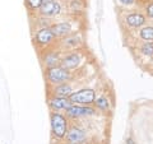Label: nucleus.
Returning a JSON list of instances; mask_svg holds the SVG:
<instances>
[{
  "instance_id": "nucleus-17",
  "label": "nucleus",
  "mask_w": 153,
  "mask_h": 144,
  "mask_svg": "<svg viewBox=\"0 0 153 144\" xmlns=\"http://www.w3.org/2000/svg\"><path fill=\"white\" fill-rule=\"evenodd\" d=\"M138 37L140 41H148L153 42V24H147L143 26L142 28L138 30Z\"/></svg>"
},
{
  "instance_id": "nucleus-21",
  "label": "nucleus",
  "mask_w": 153,
  "mask_h": 144,
  "mask_svg": "<svg viewBox=\"0 0 153 144\" xmlns=\"http://www.w3.org/2000/svg\"><path fill=\"white\" fill-rule=\"evenodd\" d=\"M144 14L148 19H152L153 21V0L148 1L144 5Z\"/></svg>"
},
{
  "instance_id": "nucleus-20",
  "label": "nucleus",
  "mask_w": 153,
  "mask_h": 144,
  "mask_svg": "<svg viewBox=\"0 0 153 144\" xmlns=\"http://www.w3.org/2000/svg\"><path fill=\"white\" fill-rule=\"evenodd\" d=\"M35 16V24H36V30H40V28H45V27H51L52 22L50 18H45V17H41L38 14H33ZM35 30V31H36Z\"/></svg>"
},
{
  "instance_id": "nucleus-10",
  "label": "nucleus",
  "mask_w": 153,
  "mask_h": 144,
  "mask_svg": "<svg viewBox=\"0 0 153 144\" xmlns=\"http://www.w3.org/2000/svg\"><path fill=\"white\" fill-rule=\"evenodd\" d=\"M64 52L60 51L56 46H52L50 49L40 51V61L44 69L54 68V66L60 65V60Z\"/></svg>"
},
{
  "instance_id": "nucleus-18",
  "label": "nucleus",
  "mask_w": 153,
  "mask_h": 144,
  "mask_svg": "<svg viewBox=\"0 0 153 144\" xmlns=\"http://www.w3.org/2000/svg\"><path fill=\"white\" fill-rule=\"evenodd\" d=\"M138 52L146 59H153V42L142 41L138 46Z\"/></svg>"
},
{
  "instance_id": "nucleus-16",
  "label": "nucleus",
  "mask_w": 153,
  "mask_h": 144,
  "mask_svg": "<svg viewBox=\"0 0 153 144\" xmlns=\"http://www.w3.org/2000/svg\"><path fill=\"white\" fill-rule=\"evenodd\" d=\"M93 107L97 110V112L108 114L110 111H111V107H112L111 98H110L107 94L98 96V97H96L94 102H93Z\"/></svg>"
},
{
  "instance_id": "nucleus-9",
  "label": "nucleus",
  "mask_w": 153,
  "mask_h": 144,
  "mask_svg": "<svg viewBox=\"0 0 153 144\" xmlns=\"http://www.w3.org/2000/svg\"><path fill=\"white\" fill-rule=\"evenodd\" d=\"M65 115L69 120H80V119H87L93 117L98 112L93 106H85V105H71L70 107L65 110Z\"/></svg>"
},
{
  "instance_id": "nucleus-5",
  "label": "nucleus",
  "mask_w": 153,
  "mask_h": 144,
  "mask_svg": "<svg viewBox=\"0 0 153 144\" xmlns=\"http://www.w3.org/2000/svg\"><path fill=\"white\" fill-rule=\"evenodd\" d=\"M57 38L55 33L52 32L51 27H45L40 28L33 32V44L38 49V51L50 49L52 46H56Z\"/></svg>"
},
{
  "instance_id": "nucleus-24",
  "label": "nucleus",
  "mask_w": 153,
  "mask_h": 144,
  "mask_svg": "<svg viewBox=\"0 0 153 144\" xmlns=\"http://www.w3.org/2000/svg\"><path fill=\"white\" fill-rule=\"evenodd\" d=\"M44 1H52V0H44Z\"/></svg>"
},
{
  "instance_id": "nucleus-13",
  "label": "nucleus",
  "mask_w": 153,
  "mask_h": 144,
  "mask_svg": "<svg viewBox=\"0 0 153 144\" xmlns=\"http://www.w3.org/2000/svg\"><path fill=\"white\" fill-rule=\"evenodd\" d=\"M47 106L50 111H65L71 106V102L68 97H57V96H47Z\"/></svg>"
},
{
  "instance_id": "nucleus-25",
  "label": "nucleus",
  "mask_w": 153,
  "mask_h": 144,
  "mask_svg": "<svg viewBox=\"0 0 153 144\" xmlns=\"http://www.w3.org/2000/svg\"><path fill=\"white\" fill-rule=\"evenodd\" d=\"M5 144H7V143H5Z\"/></svg>"
},
{
  "instance_id": "nucleus-14",
  "label": "nucleus",
  "mask_w": 153,
  "mask_h": 144,
  "mask_svg": "<svg viewBox=\"0 0 153 144\" xmlns=\"http://www.w3.org/2000/svg\"><path fill=\"white\" fill-rule=\"evenodd\" d=\"M66 13L70 17H82L85 10V0H65Z\"/></svg>"
},
{
  "instance_id": "nucleus-23",
  "label": "nucleus",
  "mask_w": 153,
  "mask_h": 144,
  "mask_svg": "<svg viewBox=\"0 0 153 144\" xmlns=\"http://www.w3.org/2000/svg\"><path fill=\"white\" fill-rule=\"evenodd\" d=\"M126 144H135V142H134L131 138H128L126 139Z\"/></svg>"
},
{
  "instance_id": "nucleus-4",
  "label": "nucleus",
  "mask_w": 153,
  "mask_h": 144,
  "mask_svg": "<svg viewBox=\"0 0 153 144\" xmlns=\"http://www.w3.org/2000/svg\"><path fill=\"white\" fill-rule=\"evenodd\" d=\"M78 24H82L80 19L78 17H70L68 19H63L60 22H55L51 24V30L55 33L56 38H63L65 36L70 35L75 31H82V27H78Z\"/></svg>"
},
{
  "instance_id": "nucleus-12",
  "label": "nucleus",
  "mask_w": 153,
  "mask_h": 144,
  "mask_svg": "<svg viewBox=\"0 0 153 144\" xmlns=\"http://www.w3.org/2000/svg\"><path fill=\"white\" fill-rule=\"evenodd\" d=\"M123 23L129 30H139V28H142L148 23V18L146 17L144 13L139 10H133V12H128L124 16Z\"/></svg>"
},
{
  "instance_id": "nucleus-1",
  "label": "nucleus",
  "mask_w": 153,
  "mask_h": 144,
  "mask_svg": "<svg viewBox=\"0 0 153 144\" xmlns=\"http://www.w3.org/2000/svg\"><path fill=\"white\" fill-rule=\"evenodd\" d=\"M70 125V120L66 115L60 111L50 112V133L52 139L56 140H64Z\"/></svg>"
},
{
  "instance_id": "nucleus-3",
  "label": "nucleus",
  "mask_w": 153,
  "mask_h": 144,
  "mask_svg": "<svg viewBox=\"0 0 153 144\" xmlns=\"http://www.w3.org/2000/svg\"><path fill=\"white\" fill-rule=\"evenodd\" d=\"M84 63H85V52L80 49V50L64 52L60 60V66L74 73V71L82 68Z\"/></svg>"
},
{
  "instance_id": "nucleus-15",
  "label": "nucleus",
  "mask_w": 153,
  "mask_h": 144,
  "mask_svg": "<svg viewBox=\"0 0 153 144\" xmlns=\"http://www.w3.org/2000/svg\"><path fill=\"white\" fill-rule=\"evenodd\" d=\"M74 91V87L70 82H65V83L54 85V87L49 88V94L57 96V97H69L70 93Z\"/></svg>"
},
{
  "instance_id": "nucleus-8",
  "label": "nucleus",
  "mask_w": 153,
  "mask_h": 144,
  "mask_svg": "<svg viewBox=\"0 0 153 144\" xmlns=\"http://www.w3.org/2000/svg\"><path fill=\"white\" fill-rule=\"evenodd\" d=\"M97 97V92L93 88H80L74 89L69 96V101L71 105H85V106H93V102Z\"/></svg>"
},
{
  "instance_id": "nucleus-2",
  "label": "nucleus",
  "mask_w": 153,
  "mask_h": 144,
  "mask_svg": "<svg viewBox=\"0 0 153 144\" xmlns=\"http://www.w3.org/2000/svg\"><path fill=\"white\" fill-rule=\"evenodd\" d=\"M44 75H45V80L47 87H54V85L65 83V82H71L74 78V75L71 71L66 70L64 68H61L60 65L54 66V68H47L44 69Z\"/></svg>"
},
{
  "instance_id": "nucleus-22",
  "label": "nucleus",
  "mask_w": 153,
  "mask_h": 144,
  "mask_svg": "<svg viewBox=\"0 0 153 144\" xmlns=\"http://www.w3.org/2000/svg\"><path fill=\"white\" fill-rule=\"evenodd\" d=\"M117 1L120 5L125 7V8H131L138 4V0H117Z\"/></svg>"
},
{
  "instance_id": "nucleus-6",
  "label": "nucleus",
  "mask_w": 153,
  "mask_h": 144,
  "mask_svg": "<svg viewBox=\"0 0 153 144\" xmlns=\"http://www.w3.org/2000/svg\"><path fill=\"white\" fill-rule=\"evenodd\" d=\"M84 44V36L82 31H75L63 38H59L56 42V47L63 52H69L74 50H80Z\"/></svg>"
},
{
  "instance_id": "nucleus-7",
  "label": "nucleus",
  "mask_w": 153,
  "mask_h": 144,
  "mask_svg": "<svg viewBox=\"0 0 153 144\" xmlns=\"http://www.w3.org/2000/svg\"><path fill=\"white\" fill-rule=\"evenodd\" d=\"M64 140L66 142V144H88L89 142L88 130L83 128L80 124L73 122L69 125L68 133H66Z\"/></svg>"
},
{
  "instance_id": "nucleus-11",
  "label": "nucleus",
  "mask_w": 153,
  "mask_h": 144,
  "mask_svg": "<svg viewBox=\"0 0 153 144\" xmlns=\"http://www.w3.org/2000/svg\"><path fill=\"white\" fill-rule=\"evenodd\" d=\"M64 13V5L60 0H52V1H44L36 14L45 18H57Z\"/></svg>"
},
{
  "instance_id": "nucleus-19",
  "label": "nucleus",
  "mask_w": 153,
  "mask_h": 144,
  "mask_svg": "<svg viewBox=\"0 0 153 144\" xmlns=\"http://www.w3.org/2000/svg\"><path fill=\"white\" fill-rule=\"evenodd\" d=\"M42 3H44V0H25V5L31 16L37 13V10L40 9Z\"/></svg>"
}]
</instances>
